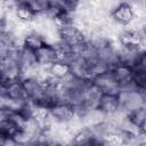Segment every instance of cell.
<instances>
[{"mask_svg":"<svg viewBox=\"0 0 146 146\" xmlns=\"http://www.w3.org/2000/svg\"><path fill=\"white\" fill-rule=\"evenodd\" d=\"M19 46H22V41L14 34L13 31L6 27L0 29V59L7 57Z\"/></svg>","mask_w":146,"mask_h":146,"instance_id":"obj_9","label":"cell"},{"mask_svg":"<svg viewBox=\"0 0 146 146\" xmlns=\"http://www.w3.org/2000/svg\"><path fill=\"white\" fill-rule=\"evenodd\" d=\"M96 108L99 110L106 117H112L120 112V105L117 95H105L102 94L97 100Z\"/></svg>","mask_w":146,"mask_h":146,"instance_id":"obj_11","label":"cell"},{"mask_svg":"<svg viewBox=\"0 0 146 146\" xmlns=\"http://www.w3.org/2000/svg\"><path fill=\"white\" fill-rule=\"evenodd\" d=\"M16 52H17V48L14 49L7 57L0 59V66L3 74V83L21 80L23 78V71L17 60Z\"/></svg>","mask_w":146,"mask_h":146,"instance_id":"obj_3","label":"cell"},{"mask_svg":"<svg viewBox=\"0 0 146 146\" xmlns=\"http://www.w3.org/2000/svg\"><path fill=\"white\" fill-rule=\"evenodd\" d=\"M91 82L99 90L100 94L117 95L119 91H120V87L116 83V81L114 80V78L112 76V74L110 73V70L105 73H102V74L95 76L91 80Z\"/></svg>","mask_w":146,"mask_h":146,"instance_id":"obj_8","label":"cell"},{"mask_svg":"<svg viewBox=\"0 0 146 146\" xmlns=\"http://www.w3.org/2000/svg\"><path fill=\"white\" fill-rule=\"evenodd\" d=\"M97 140L98 139L96 138L94 130L91 128H88V127H82L71 138V143L75 144L78 146H87V145H89L94 141H97Z\"/></svg>","mask_w":146,"mask_h":146,"instance_id":"obj_14","label":"cell"},{"mask_svg":"<svg viewBox=\"0 0 146 146\" xmlns=\"http://www.w3.org/2000/svg\"><path fill=\"white\" fill-rule=\"evenodd\" d=\"M63 146H78V145H75V144H73V143H66V144H64Z\"/></svg>","mask_w":146,"mask_h":146,"instance_id":"obj_19","label":"cell"},{"mask_svg":"<svg viewBox=\"0 0 146 146\" xmlns=\"http://www.w3.org/2000/svg\"><path fill=\"white\" fill-rule=\"evenodd\" d=\"M125 119L128 123L138 132L145 135L146 132V106L137 108L128 114H125Z\"/></svg>","mask_w":146,"mask_h":146,"instance_id":"obj_13","label":"cell"},{"mask_svg":"<svg viewBox=\"0 0 146 146\" xmlns=\"http://www.w3.org/2000/svg\"><path fill=\"white\" fill-rule=\"evenodd\" d=\"M14 16L17 22L30 24L35 19V13L33 11L30 1H16Z\"/></svg>","mask_w":146,"mask_h":146,"instance_id":"obj_12","label":"cell"},{"mask_svg":"<svg viewBox=\"0 0 146 146\" xmlns=\"http://www.w3.org/2000/svg\"><path fill=\"white\" fill-rule=\"evenodd\" d=\"M36 65L42 68H48L52 63L57 62L56 48L51 43H43L39 49L34 51Z\"/></svg>","mask_w":146,"mask_h":146,"instance_id":"obj_10","label":"cell"},{"mask_svg":"<svg viewBox=\"0 0 146 146\" xmlns=\"http://www.w3.org/2000/svg\"><path fill=\"white\" fill-rule=\"evenodd\" d=\"M1 86H2V89H3V92L7 97V99L9 100V103L11 104V106L14 108H16L19 105L27 102V97L25 95V91H24V88L22 84V79L16 80V81L5 82Z\"/></svg>","mask_w":146,"mask_h":146,"instance_id":"obj_6","label":"cell"},{"mask_svg":"<svg viewBox=\"0 0 146 146\" xmlns=\"http://www.w3.org/2000/svg\"><path fill=\"white\" fill-rule=\"evenodd\" d=\"M43 43H46L43 36L40 33L35 32V31L26 34L22 39V46H24V47H26V48H29V49H31L33 51L39 49Z\"/></svg>","mask_w":146,"mask_h":146,"instance_id":"obj_16","label":"cell"},{"mask_svg":"<svg viewBox=\"0 0 146 146\" xmlns=\"http://www.w3.org/2000/svg\"><path fill=\"white\" fill-rule=\"evenodd\" d=\"M46 82H42V81L38 80L34 76H23L22 78V84H23L25 95L27 97V100L30 103L47 106L46 103H44V86H46Z\"/></svg>","mask_w":146,"mask_h":146,"instance_id":"obj_2","label":"cell"},{"mask_svg":"<svg viewBox=\"0 0 146 146\" xmlns=\"http://www.w3.org/2000/svg\"><path fill=\"white\" fill-rule=\"evenodd\" d=\"M8 15H9V9L7 1H0V27H6Z\"/></svg>","mask_w":146,"mask_h":146,"instance_id":"obj_17","label":"cell"},{"mask_svg":"<svg viewBox=\"0 0 146 146\" xmlns=\"http://www.w3.org/2000/svg\"><path fill=\"white\" fill-rule=\"evenodd\" d=\"M117 99L120 112L128 114L137 108L146 106V89H138L132 83L129 87L120 89Z\"/></svg>","mask_w":146,"mask_h":146,"instance_id":"obj_1","label":"cell"},{"mask_svg":"<svg viewBox=\"0 0 146 146\" xmlns=\"http://www.w3.org/2000/svg\"><path fill=\"white\" fill-rule=\"evenodd\" d=\"M98 146H111L108 143H106L105 140H100L99 143H98Z\"/></svg>","mask_w":146,"mask_h":146,"instance_id":"obj_18","label":"cell"},{"mask_svg":"<svg viewBox=\"0 0 146 146\" xmlns=\"http://www.w3.org/2000/svg\"><path fill=\"white\" fill-rule=\"evenodd\" d=\"M48 73L49 75L57 81H63L71 74V68L67 63L64 62H55L48 67Z\"/></svg>","mask_w":146,"mask_h":146,"instance_id":"obj_15","label":"cell"},{"mask_svg":"<svg viewBox=\"0 0 146 146\" xmlns=\"http://www.w3.org/2000/svg\"><path fill=\"white\" fill-rule=\"evenodd\" d=\"M110 19L121 27L129 26L135 19V13L130 2H117L110 15Z\"/></svg>","mask_w":146,"mask_h":146,"instance_id":"obj_5","label":"cell"},{"mask_svg":"<svg viewBox=\"0 0 146 146\" xmlns=\"http://www.w3.org/2000/svg\"><path fill=\"white\" fill-rule=\"evenodd\" d=\"M110 73L112 74V76L114 78L116 83L119 84L120 89L129 87V86L132 84L133 71L129 65L116 62L115 64H113L110 67Z\"/></svg>","mask_w":146,"mask_h":146,"instance_id":"obj_7","label":"cell"},{"mask_svg":"<svg viewBox=\"0 0 146 146\" xmlns=\"http://www.w3.org/2000/svg\"><path fill=\"white\" fill-rule=\"evenodd\" d=\"M49 114L54 123L66 124L72 121L75 115V108L67 102H57L49 107Z\"/></svg>","mask_w":146,"mask_h":146,"instance_id":"obj_4","label":"cell"}]
</instances>
